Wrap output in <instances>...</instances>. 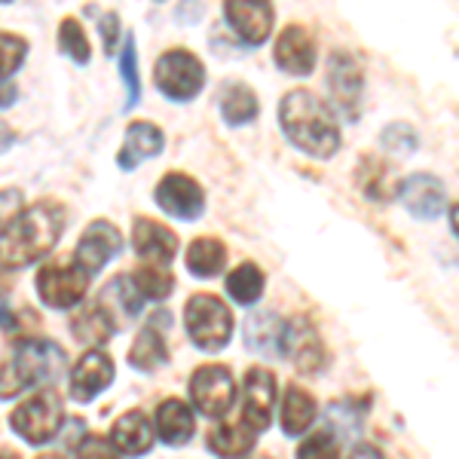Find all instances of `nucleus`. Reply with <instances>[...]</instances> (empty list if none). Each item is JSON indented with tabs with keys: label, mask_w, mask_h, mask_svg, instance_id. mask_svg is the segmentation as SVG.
<instances>
[{
	"label": "nucleus",
	"mask_w": 459,
	"mask_h": 459,
	"mask_svg": "<svg viewBox=\"0 0 459 459\" xmlns=\"http://www.w3.org/2000/svg\"><path fill=\"white\" fill-rule=\"evenodd\" d=\"M132 248L138 257L153 261L160 266L172 264L178 257V236L160 221L151 218H135V230H132Z\"/></svg>",
	"instance_id": "18"
},
{
	"label": "nucleus",
	"mask_w": 459,
	"mask_h": 459,
	"mask_svg": "<svg viewBox=\"0 0 459 459\" xmlns=\"http://www.w3.org/2000/svg\"><path fill=\"white\" fill-rule=\"evenodd\" d=\"M318 417V404L316 398L309 395L307 389H300L298 383L285 389V398H282V407H279V423H282V432L285 435H303L309 426L316 423Z\"/></svg>",
	"instance_id": "23"
},
{
	"label": "nucleus",
	"mask_w": 459,
	"mask_h": 459,
	"mask_svg": "<svg viewBox=\"0 0 459 459\" xmlns=\"http://www.w3.org/2000/svg\"><path fill=\"white\" fill-rule=\"evenodd\" d=\"M276 377L266 368H248L242 383V423L255 432H266L276 413Z\"/></svg>",
	"instance_id": "11"
},
{
	"label": "nucleus",
	"mask_w": 459,
	"mask_h": 459,
	"mask_svg": "<svg viewBox=\"0 0 459 459\" xmlns=\"http://www.w3.org/2000/svg\"><path fill=\"white\" fill-rule=\"evenodd\" d=\"M264 285H266L264 270L257 264H251V261L239 264L236 270H230L227 279H224L227 298L233 300V303H239V307H251V303L261 300Z\"/></svg>",
	"instance_id": "29"
},
{
	"label": "nucleus",
	"mask_w": 459,
	"mask_h": 459,
	"mask_svg": "<svg viewBox=\"0 0 459 459\" xmlns=\"http://www.w3.org/2000/svg\"><path fill=\"white\" fill-rule=\"evenodd\" d=\"M89 291V273L77 261H49L37 273V298L53 309H74Z\"/></svg>",
	"instance_id": "7"
},
{
	"label": "nucleus",
	"mask_w": 459,
	"mask_h": 459,
	"mask_svg": "<svg viewBox=\"0 0 459 459\" xmlns=\"http://www.w3.org/2000/svg\"><path fill=\"white\" fill-rule=\"evenodd\" d=\"M16 95H19L16 83H10V80H0V110L10 108L13 101H16Z\"/></svg>",
	"instance_id": "40"
},
{
	"label": "nucleus",
	"mask_w": 459,
	"mask_h": 459,
	"mask_svg": "<svg viewBox=\"0 0 459 459\" xmlns=\"http://www.w3.org/2000/svg\"><path fill=\"white\" fill-rule=\"evenodd\" d=\"M279 126L298 151L316 160H331L340 147V126L331 105L309 89H294L279 105Z\"/></svg>",
	"instance_id": "2"
},
{
	"label": "nucleus",
	"mask_w": 459,
	"mask_h": 459,
	"mask_svg": "<svg viewBox=\"0 0 459 459\" xmlns=\"http://www.w3.org/2000/svg\"><path fill=\"white\" fill-rule=\"evenodd\" d=\"M58 49H62L65 56L71 58V62L77 65H86L89 56H92V49H89V40L83 34V25H80L77 19H62V25H58Z\"/></svg>",
	"instance_id": "34"
},
{
	"label": "nucleus",
	"mask_w": 459,
	"mask_h": 459,
	"mask_svg": "<svg viewBox=\"0 0 459 459\" xmlns=\"http://www.w3.org/2000/svg\"><path fill=\"white\" fill-rule=\"evenodd\" d=\"M153 199L169 218L175 221H196L205 212V194L203 187L184 172H169L153 190Z\"/></svg>",
	"instance_id": "10"
},
{
	"label": "nucleus",
	"mask_w": 459,
	"mask_h": 459,
	"mask_svg": "<svg viewBox=\"0 0 459 459\" xmlns=\"http://www.w3.org/2000/svg\"><path fill=\"white\" fill-rule=\"evenodd\" d=\"M68 371L65 350L53 340L28 337L13 346L6 365H0V398H16L34 386H53Z\"/></svg>",
	"instance_id": "3"
},
{
	"label": "nucleus",
	"mask_w": 459,
	"mask_h": 459,
	"mask_svg": "<svg viewBox=\"0 0 459 459\" xmlns=\"http://www.w3.org/2000/svg\"><path fill=\"white\" fill-rule=\"evenodd\" d=\"M25 56H28V40H25V37L0 31V80L13 77V74L25 65Z\"/></svg>",
	"instance_id": "36"
},
{
	"label": "nucleus",
	"mask_w": 459,
	"mask_h": 459,
	"mask_svg": "<svg viewBox=\"0 0 459 459\" xmlns=\"http://www.w3.org/2000/svg\"><path fill=\"white\" fill-rule=\"evenodd\" d=\"M68 224V214L58 203H37L13 214L0 227V266L25 270L49 255Z\"/></svg>",
	"instance_id": "1"
},
{
	"label": "nucleus",
	"mask_w": 459,
	"mask_h": 459,
	"mask_svg": "<svg viewBox=\"0 0 459 459\" xmlns=\"http://www.w3.org/2000/svg\"><path fill=\"white\" fill-rule=\"evenodd\" d=\"M184 264L187 270L199 279H214L224 273L227 266V248L221 239H212V236H203V239H194L184 255Z\"/></svg>",
	"instance_id": "27"
},
{
	"label": "nucleus",
	"mask_w": 459,
	"mask_h": 459,
	"mask_svg": "<svg viewBox=\"0 0 459 459\" xmlns=\"http://www.w3.org/2000/svg\"><path fill=\"white\" fill-rule=\"evenodd\" d=\"M162 147H166V135H162L160 126L138 120L126 129V142L120 147V153H117V166H120L123 172H132V169H138L144 160L160 157Z\"/></svg>",
	"instance_id": "19"
},
{
	"label": "nucleus",
	"mask_w": 459,
	"mask_h": 459,
	"mask_svg": "<svg viewBox=\"0 0 459 459\" xmlns=\"http://www.w3.org/2000/svg\"><path fill=\"white\" fill-rule=\"evenodd\" d=\"M350 459H386V456H383L377 447H371V444H359V447L350 454Z\"/></svg>",
	"instance_id": "41"
},
{
	"label": "nucleus",
	"mask_w": 459,
	"mask_h": 459,
	"mask_svg": "<svg viewBox=\"0 0 459 459\" xmlns=\"http://www.w3.org/2000/svg\"><path fill=\"white\" fill-rule=\"evenodd\" d=\"M0 4H10V0H0Z\"/></svg>",
	"instance_id": "46"
},
{
	"label": "nucleus",
	"mask_w": 459,
	"mask_h": 459,
	"mask_svg": "<svg viewBox=\"0 0 459 459\" xmlns=\"http://www.w3.org/2000/svg\"><path fill=\"white\" fill-rule=\"evenodd\" d=\"M0 459H19L16 450H0Z\"/></svg>",
	"instance_id": "43"
},
{
	"label": "nucleus",
	"mask_w": 459,
	"mask_h": 459,
	"mask_svg": "<svg viewBox=\"0 0 459 459\" xmlns=\"http://www.w3.org/2000/svg\"><path fill=\"white\" fill-rule=\"evenodd\" d=\"M110 383H114V359L92 346L89 352L80 355V361L74 365L71 374V398L80 404H89L105 392Z\"/></svg>",
	"instance_id": "14"
},
{
	"label": "nucleus",
	"mask_w": 459,
	"mask_h": 459,
	"mask_svg": "<svg viewBox=\"0 0 459 459\" xmlns=\"http://www.w3.org/2000/svg\"><path fill=\"white\" fill-rule=\"evenodd\" d=\"M224 19L246 47H264L273 34L276 10L270 0H224Z\"/></svg>",
	"instance_id": "9"
},
{
	"label": "nucleus",
	"mask_w": 459,
	"mask_h": 459,
	"mask_svg": "<svg viewBox=\"0 0 459 459\" xmlns=\"http://www.w3.org/2000/svg\"><path fill=\"white\" fill-rule=\"evenodd\" d=\"M62 420H65V404L53 386L34 392L31 398H25V402L10 413L13 432H16L22 441L34 444V447H43V444L53 441L58 435V429H62Z\"/></svg>",
	"instance_id": "5"
},
{
	"label": "nucleus",
	"mask_w": 459,
	"mask_h": 459,
	"mask_svg": "<svg viewBox=\"0 0 459 459\" xmlns=\"http://www.w3.org/2000/svg\"><path fill=\"white\" fill-rule=\"evenodd\" d=\"M273 58L285 74L291 77H309L316 71V40L307 28L288 25L282 34L276 37V49Z\"/></svg>",
	"instance_id": "16"
},
{
	"label": "nucleus",
	"mask_w": 459,
	"mask_h": 459,
	"mask_svg": "<svg viewBox=\"0 0 459 459\" xmlns=\"http://www.w3.org/2000/svg\"><path fill=\"white\" fill-rule=\"evenodd\" d=\"M153 429H157L162 444H169V447H181V444H187L196 435L194 411H190L181 398H166V402L157 407Z\"/></svg>",
	"instance_id": "21"
},
{
	"label": "nucleus",
	"mask_w": 459,
	"mask_h": 459,
	"mask_svg": "<svg viewBox=\"0 0 459 459\" xmlns=\"http://www.w3.org/2000/svg\"><path fill=\"white\" fill-rule=\"evenodd\" d=\"M10 144H13V132L6 129L4 123H0V153H4V151H6V147H10Z\"/></svg>",
	"instance_id": "42"
},
{
	"label": "nucleus",
	"mask_w": 459,
	"mask_h": 459,
	"mask_svg": "<svg viewBox=\"0 0 459 459\" xmlns=\"http://www.w3.org/2000/svg\"><path fill=\"white\" fill-rule=\"evenodd\" d=\"M120 74L126 80V110H132L142 99V77H138V49L135 37L126 34L123 40V56H120Z\"/></svg>",
	"instance_id": "33"
},
{
	"label": "nucleus",
	"mask_w": 459,
	"mask_h": 459,
	"mask_svg": "<svg viewBox=\"0 0 459 459\" xmlns=\"http://www.w3.org/2000/svg\"><path fill=\"white\" fill-rule=\"evenodd\" d=\"M77 459H120V454L110 447V441L105 438V435L92 432L77 444Z\"/></svg>",
	"instance_id": "38"
},
{
	"label": "nucleus",
	"mask_w": 459,
	"mask_h": 459,
	"mask_svg": "<svg viewBox=\"0 0 459 459\" xmlns=\"http://www.w3.org/2000/svg\"><path fill=\"white\" fill-rule=\"evenodd\" d=\"M99 303L105 307V313L114 318L117 331L142 313V294L135 291V285L129 282V276H117L114 282L99 294Z\"/></svg>",
	"instance_id": "25"
},
{
	"label": "nucleus",
	"mask_w": 459,
	"mask_h": 459,
	"mask_svg": "<svg viewBox=\"0 0 459 459\" xmlns=\"http://www.w3.org/2000/svg\"><path fill=\"white\" fill-rule=\"evenodd\" d=\"M298 459H340V441L331 429H322V432L309 435L307 441L300 444Z\"/></svg>",
	"instance_id": "37"
},
{
	"label": "nucleus",
	"mask_w": 459,
	"mask_h": 459,
	"mask_svg": "<svg viewBox=\"0 0 459 459\" xmlns=\"http://www.w3.org/2000/svg\"><path fill=\"white\" fill-rule=\"evenodd\" d=\"M117 37H120V16L117 13H105V19H101V43H105L108 56H114Z\"/></svg>",
	"instance_id": "39"
},
{
	"label": "nucleus",
	"mask_w": 459,
	"mask_h": 459,
	"mask_svg": "<svg viewBox=\"0 0 459 459\" xmlns=\"http://www.w3.org/2000/svg\"><path fill=\"white\" fill-rule=\"evenodd\" d=\"M282 334H285V322L273 313H255L246 322V346L251 352L261 355H282Z\"/></svg>",
	"instance_id": "26"
},
{
	"label": "nucleus",
	"mask_w": 459,
	"mask_h": 459,
	"mask_svg": "<svg viewBox=\"0 0 459 459\" xmlns=\"http://www.w3.org/2000/svg\"><path fill=\"white\" fill-rule=\"evenodd\" d=\"M129 282L135 285L142 300H166L175 291V276L160 264H142L129 276Z\"/></svg>",
	"instance_id": "31"
},
{
	"label": "nucleus",
	"mask_w": 459,
	"mask_h": 459,
	"mask_svg": "<svg viewBox=\"0 0 459 459\" xmlns=\"http://www.w3.org/2000/svg\"><path fill=\"white\" fill-rule=\"evenodd\" d=\"M282 355H288V359L294 361V368H300V371H307V374H313L322 368L325 346L307 318H291V322H285Z\"/></svg>",
	"instance_id": "17"
},
{
	"label": "nucleus",
	"mask_w": 459,
	"mask_h": 459,
	"mask_svg": "<svg viewBox=\"0 0 459 459\" xmlns=\"http://www.w3.org/2000/svg\"><path fill=\"white\" fill-rule=\"evenodd\" d=\"M395 196L404 203V209L413 214V218H423V221H432L447 209V194H444V184L438 181L435 175H411L398 184Z\"/></svg>",
	"instance_id": "15"
},
{
	"label": "nucleus",
	"mask_w": 459,
	"mask_h": 459,
	"mask_svg": "<svg viewBox=\"0 0 459 459\" xmlns=\"http://www.w3.org/2000/svg\"><path fill=\"white\" fill-rule=\"evenodd\" d=\"M71 328H74V337L83 340L89 346H105L108 340L117 334L114 318L105 313V307H101L99 300L80 309V316H74Z\"/></svg>",
	"instance_id": "28"
},
{
	"label": "nucleus",
	"mask_w": 459,
	"mask_h": 459,
	"mask_svg": "<svg viewBox=\"0 0 459 459\" xmlns=\"http://www.w3.org/2000/svg\"><path fill=\"white\" fill-rule=\"evenodd\" d=\"M251 459H270V456H251Z\"/></svg>",
	"instance_id": "45"
},
{
	"label": "nucleus",
	"mask_w": 459,
	"mask_h": 459,
	"mask_svg": "<svg viewBox=\"0 0 459 459\" xmlns=\"http://www.w3.org/2000/svg\"><path fill=\"white\" fill-rule=\"evenodd\" d=\"M184 331L203 352H221L233 340V313L214 294H194L184 307Z\"/></svg>",
	"instance_id": "4"
},
{
	"label": "nucleus",
	"mask_w": 459,
	"mask_h": 459,
	"mask_svg": "<svg viewBox=\"0 0 459 459\" xmlns=\"http://www.w3.org/2000/svg\"><path fill=\"white\" fill-rule=\"evenodd\" d=\"M153 80L169 101H194L205 86V68L190 49H169L160 56Z\"/></svg>",
	"instance_id": "6"
},
{
	"label": "nucleus",
	"mask_w": 459,
	"mask_h": 459,
	"mask_svg": "<svg viewBox=\"0 0 459 459\" xmlns=\"http://www.w3.org/2000/svg\"><path fill=\"white\" fill-rule=\"evenodd\" d=\"M361 169H365V172H359V181H361V187H365L368 196L377 199V203H386V199L395 196L398 184L389 181V169L383 166L380 160L368 157L365 162H361Z\"/></svg>",
	"instance_id": "32"
},
{
	"label": "nucleus",
	"mask_w": 459,
	"mask_h": 459,
	"mask_svg": "<svg viewBox=\"0 0 459 459\" xmlns=\"http://www.w3.org/2000/svg\"><path fill=\"white\" fill-rule=\"evenodd\" d=\"M218 105L227 126H246L257 117V95L246 83H227L221 89Z\"/></svg>",
	"instance_id": "30"
},
{
	"label": "nucleus",
	"mask_w": 459,
	"mask_h": 459,
	"mask_svg": "<svg viewBox=\"0 0 459 459\" xmlns=\"http://www.w3.org/2000/svg\"><path fill=\"white\" fill-rule=\"evenodd\" d=\"M169 361V346L166 337H162V328H157V322H147L142 331H138L135 343L129 350V365L142 374H153L160 371L162 365Z\"/></svg>",
	"instance_id": "22"
},
{
	"label": "nucleus",
	"mask_w": 459,
	"mask_h": 459,
	"mask_svg": "<svg viewBox=\"0 0 459 459\" xmlns=\"http://www.w3.org/2000/svg\"><path fill=\"white\" fill-rule=\"evenodd\" d=\"M380 144L386 147L389 153H395V157H413L420 147V138L407 123H389L380 135Z\"/></svg>",
	"instance_id": "35"
},
{
	"label": "nucleus",
	"mask_w": 459,
	"mask_h": 459,
	"mask_svg": "<svg viewBox=\"0 0 459 459\" xmlns=\"http://www.w3.org/2000/svg\"><path fill=\"white\" fill-rule=\"evenodd\" d=\"M120 251H123L120 230L110 224V221H92V224L83 230V236H80L77 251H74V261L92 276V273L105 270Z\"/></svg>",
	"instance_id": "13"
},
{
	"label": "nucleus",
	"mask_w": 459,
	"mask_h": 459,
	"mask_svg": "<svg viewBox=\"0 0 459 459\" xmlns=\"http://www.w3.org/2000/svg\"><path fill=\"white\" fill-rule=\"evenodd\" d=\"M190 402L203 417L221 420L236 402V383L227 365H203L190 377Z\"/></svg>",
	"instance_id": "8"
},
{
	"label": "nucleus",
	"mask_w": 459,
	"mask_h": 459,
	"mask_svg": "<svg viewBox=\"0 0 459 459\" xmlns=\"http://www.w3.org/2000/svg\"><path fill=\"white\" fill-rule=\"evenodd\" d=\"M108 441L120 456H144L153 450V423L144 411H129L114 423Z\"/></svg>",
	"instance_id": "20"
},
{
	"label": "nucleus",
	"mask_w": 459,
	"mask_h": 459,
	"mask_svg": "<svg viewBox=\"0 0 459 459\" xmlns=\"http://www.w3.org/2000/svg\"><path fill=\"white\" fill-rule=\"evenodd\" d=\"M37 459H65V456H62V454H56V450H49V454H40Z\"/></svg>",
	"instance_id": "44"
},
{
	"label": "nucleus",
	"mask_w": 459,
	"mask_h": 459,
	"mask_svg": "<svg viewBox=\"0 0 459 459\" xmlns=\"http://www.w3.org/2000/svg\"><path fill=\"white\" fill-rule=\"evenodd\" d=\"M257 432L246 423H218L209 432V450L218 459H242L255 450Z\"/></svg>",
	"instance_id": "24"
},
{
	"label": "nucleus",
	"mask_w": 459,
	"mask_h": 459,
	"mask_svg": "<svg viewBox=\"0 0 459 459\" xmlns=\"http://www.w3.org/2000/svg\"><path fill=\"white\" fill-rule=\"evenodd\" d=\"M328 89L331 99L340 108L346 120H359L361 92H365V77H361L359 62L350 53H334L328 58Z\"/></svg>",
	"instance_id": "12"
}]
</instances>
